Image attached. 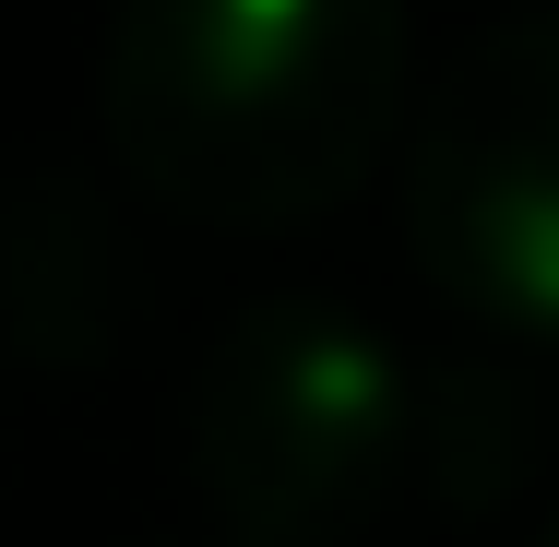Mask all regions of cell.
I'll return each mask as SVG.
<instances>
[{
	"label": "cell",
	"instance_id": "52a82bcc",
	"mask_svg": "<svg viewBox=\"0 0 559 547\" xmlns=\"http://www.w3.org/2000/svg\"><path fill=\"white\" fill-rule=\"evenodd\" d=\"M536 547H559V524H548V536H536Z\"/></svg>",
	"mask_w": 559,
	"mask_h": 547
},
{
	"label": "cell",
	"instance_id": "277c9868",
	"mask_svg": "<svg viewBox=\"0 0 559 547\" xmlns=\"http://www.w3.org/2000/svg\"><path fill=\"white\" fill-rule=\"evenodd\" d=\"M0 322L24 345V369H108L131 333V238L108 191H84V167H24L12 226H0Z\"/></svg>",
	"mask_w": 559,
	"mask_h": 547
},
{
	"label": "cell",
	"instance_id": "5b68a950",
	"mask_svg": "<svg viewBox=\"0 0 559 547\" xmlns=\"http://www.w3.org/2000/svg\"><path fill=\"white\" fill-rule=\"evenodd\" d=\"M524 464H536V393H524L512 357H452L441 381H417V476H429V500L488 512V500L524 488Z\"/></svg>",
	"mask_w": 559,
	"mask_h": 547
},
{
	"label": "cell",
	"instance_id": "6da1fadb",
	"mask_svg": "<svg viewBox=\"0 0 559 547\" xmlns=\"http://www.w3.org/2000/svg\"><path fill=\"white\" fill-rule=\"evenodd\" d=\"M405 119V0H119L96 131L191 226H310L357 203Z\"/></svg>",
	"mask_w": 559,
	"mask_h": 547
},
{
	"label": "cell",
	"instance_id": "7a4b0ae2",
	"mask_svg": "<svg viewBox=\"0 0 559 547\" xmlns=\"http://www.w3.org/2000/svg\"><path fill=\"white\" fill-rule=\"evenodd\" d=\"M191 488L238 547H357L417 476V393L334 298H250L191 369Z\"/></svg>",
	"mask_w": 559,
	"mask_h": 547
},
{
	"label": "cell",
	"instance_id": "3957f363",
	"mask_svg": "<svg viewBox=\"0 0 559 547\" xmlns=\"http://www.w3.org/2000/svg\"><path fill=\"white\" fill-rule=\"evenodd\" d=\"M405 250L500 345H559V12L476 36L405 143Z\"/></svg>",
	"mask_w": 559,
	"mask_h": 547
},
{
	"label": "cell",
	"instance_id": "8992f818",
	"mask_svg": "<svg viewBox=\"0 0 559 547\" xmlns=\"http://www.w3.org/2000/svg\"><path fill=\"white\" fill-rule=\"evenodd\" d=\"M131 547H238V536H131Z\"/></svg>",
	"mask_w": 559,
	"mask_h": 547
}]
</instances>
